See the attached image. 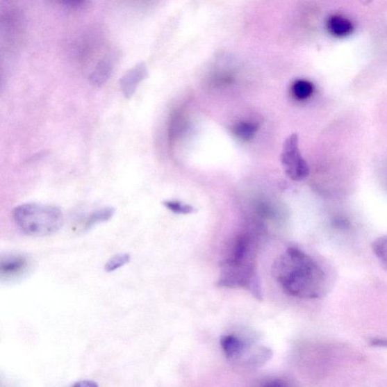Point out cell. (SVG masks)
<instances>
[{"label":"cell","instance_id":"obj_5","mask_svg":"<svg viewBox=\"0 0 387 387\" xmlns=\"http://www.w3.org/2000/svg\"><path fill=\"white\" fill-rule=\"evenodd\" d=\"M148 76L147 67L140 63L129 70L120 81V90L126 99H131L139 85Z\"/></svg>","mask_w":387,"mask_h":387},{"label":"cell","instance_id":"obj_10","mask_svg":"<svg viewBox=\"0 0 387 387\" xmlns=\"http://www.w3.org/2000/svg\"><path fill=\"white\" fill-rule=\"evenodd\" d=\"M291 90L296 99L306 100L312 96L314 85L306 80H297L292 85Z\"/></svg>","mask_w":387,"mask_h":387},{"label":"cell","instance_id":"obj_13","mask_svg":"<svg viewBox=\"0 0 387 387\" xmlns=\"http://www.w3.org/2000/svg\"><path fill=\"white\" fill-rule=\"evenodd\" d=\"M131 256L129 254H119L110 258L105 265L107 272H113L131 261Z\"/></svg>","mask_w":387,"mask_h":387},{"label":"cell","instance_id":"obj_4","mask_svg":"<svg viewBox=\"0 0 387 387\" xmlns=\"http://www.w3.org/2000/svg\"><path fill=\"white\" fill-rule=\"evenodd\" d=\"M31 265L29 256L13 253L1 256L0 260V278L2 281H12L20 279L27 273Z\"/></svg>","mask_w":387,"mask_h":387},{"label":"cell","instance_id":"obj_18","mask_svg":"<svg viewBox=\"0 0 387 387\" xmlns=\"http://www.w3.org/2000/svg\"><path fill=\"white\" fill-rule=\"evenodd\" d=\"M370 344L373 347L387 348V339L372 338L370 340Z\"/></svg>","mask_w":387,"mask_h":387},{"label":"cell","instance_id":"obj_19","mask_svg":"<svg viewBox=\"0 0 387 387\" xmlns=\"http://www.w3.org/2000/svg\"><path fill=\"white\" fill-rule=\"evenodd\" d=\"M263 386H273V387H274V386L281 387V386H289V384L288 383H286V381H283L282 380L275 379V380H273V381H267V383L263 384Z\"/></svg>","mask_w":387,"mask_h":387},{"label":"cell","instance_id":"obj_12","mask_svg":"<svg viewBox=\"0 0 387 387\" xmlns=\"http://www.w3.org/2000/svg\"><path fill=\"white\" fill-rule=\"evenodd\" d=\"M372 250L377 259L387 270V236L376 239L372 245Z\"/></svg>","mask_w":387,"mask_h":387},{"label":"cell","instance_id":"obj_8","mask_svg":"<svg viewBox=\"0 0 387 387\" xmlns=\"http://www.w3.org/2000/svg\"><path fill=\"white\" fill-rule=\"evenodd\" d=\"M113 65L107 60L99 63L90 74V81L94 87L100 88L110 79L113 73Z\"/></svg>","mask_w":387,"mask_h":387},{"label":"cell","instance_id":"obj_1","mask_svg":"<svg viewBox=\"0 0 387 387\" xmlns=\"http://www.w3.org/2000/svg\"><path fill=\"white\" fill-rule=\"evenodd\" d=\"M272 274L282 290L291 297L317 299L326 291L324 270L311 256L297 247H288L274 261Z\"/></svg>","mask_w":387,"mask_h":387},{"label":"cell","instance_id":"obj_2","mask_svg":"<svg viewBox=\"0 0 387 387\" xmlns=\"http://www.w3.org/2000/svg\"><path fill=\"white\" fill-rule=\"evenodd\" d=\"M15 226L31 237L53 235L63 226L64 216L57 206L40 204H25L13 211Z\"/></svg>","mask_w":387,"mask_h":387},{"label":"cell","instance_id":"obj_20","mask_svg":"<svg viewBox=\"0 0 387 387\" xmlns=\"http://www.w3.org/2000/svg\"><path fill=\"white\" fill-rule=\"evenodd\" d=\"M359 3L363 6H368L371 3L373 0H359Z\"/></svg>","mask_w":387,"mask_h":387},{"label":"cell","instance_id":"obj_6","mask_svg":"<svg viewBox=\"0 0 387 387\" xmlns=\"http://www.w3.org/2000/svg\"><path fill=\"white\" fill-rule=\"evenodd\" d=\"M326 29L335 38H346L354 31V25L346 17L333 15L326 21Z\"/></svg>","mask_w":387,"mask_h":387},{"label":"cell","instance_id":"obj_16","mask_svg":"<svg viewBox=\"0 0 387 387\" xmlns=\"http://www.w3.org/2000/svg\"><path fill=\"white\" fill-rule=\"evenodd\" d=\"M59 1L69 8H77L82 6L85 0H59Z\"/></svg>","mask_w":387,"mask_h":387},{"label":"cell","instance_id":"obj_9","mask_svg":"<svg viewBox=\"0 0 387 387\" xmlns=\"http://www.w3.org/2000/svg\"><path fill=\"white\" fill-rule=\"evenodd\" d=\"M115 210L113 208H105L92 213L85 220L84 229L89 230L99 224L110 220L114 216Z\"/></svg>","mask_w":387,"mask_h":387},{"label":"cell","instance_id":"obj_17","mask_svg":"<svg viewBox=\"0 0 387 387\" xmlns=\"http://www.w3.org/2000/svg\"><path fill=\"white\" fill-rule=\"evenodd\" d=\"M72 386L76 387H96L98 386L99 384L97 382H94V381L92 380H82L76 382Z\"/></svg>","mask_w":387,"mask_h":387},{"label":"cell","instance_id":"obj_14","mask_svg":"<svg viewBox=\"0 0 387 387\" xmlns=\"http://www.w3.org/2000/svg\"><path fill=\"white\" fill-rule=\"evenodd\" d=\"M163 205L169 211L176 214H189L195 211L192 206L176 201H167L163 202Z\"/></svg>","mask_w":387,"mask_h":387},{"label":"cell","instance_id":"obj_7","mask_svg":"<svg viewBox=\"0 0 387 387\" xmlns=\"http://www.w3.org/2000/svg\"><path fill=\"white\" fill-rule=\"evenodd\" d=\"M220 345L226 357L233 362L245 354L247 348L244 340L231 334L221 337Z\"/></svg>","mask_w":387,"mask_h":387},{"label":"cell","instance_id":"obj_11","mask_svg":"<svg viewBox=\"0 0 387 387\" xmlns=\"http://www.w3.org/2000/svg\"><path fill=\"white\" fill-rule=\"evenodd\" d=\"M259 129L258 124L252 122H240L233 128V133L242 141H249L256 135Z\"/></svg>","mask_w":387,"mask_h":387},{"label":"cell","instance_id":"obj_15","mask_svg":"<svg viewBox=\"0 0 387 387\" xmlns=\"http://www.w3.org/2000/svg\"><path fill=\"white\" fill-rule=\"evenodd\" d=\"M333 224L335 227L340 229H347L349 227V222L343 217H338L334 219L333 221Z\"/></svg>","mask_w":387,"mask_h":387},{"label":"cell","instance_id":"obj_3","mask_svg":"<svg viewBox=\"0 0 387 387\" xmlns=\"http://www.w3.org/2000/svg\"><path fill=\"white\" fill-rule=\"evenodd\" d=\"M281 165L286 174L295 181H301L309 175V168L299 149L297 134H292L283 145Z\"/></svg>","mask_w":387,"mask_h":387}]
</instances>
